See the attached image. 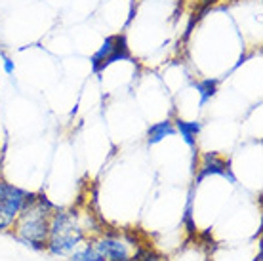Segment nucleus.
<instances>
[{"instance_id":"0eeeda50","label":"nucleus","mask_w":263,"mask_h":261,"mask_svg":"<svg viewBox=\"0 0 263 261\" xmlns=\"http://www.w3.org/2000/svg\"><path fill=\"white\" fill-rule=\"evenodd\" d=\"M176 134V128H174V122L172 120H160L157 124L149 126L147 130V145H158L160 141H164L168 136H174Z\"/></svg>"},{"instance_id":"f8f14e48","label":"nucleus","mask_w":263,"mask_h":261,"mask_svg":"<svg viewBox=\"0 0 263 261\" xmlns=\"http://www.w3.org/2000/svg\"><path fill=\"white\" fill-rule=\"evenodd\" d=\"M257 261H261V257H257Z\"/></svg>"},{"instance_id":"39448f33","label":"nucleus","mask_w":263,"mask_h":261,"mask_svg":"<svg viewBox=\"0 0 263 261\" xmlns=\"http://www.w3.org/2000/svg\"><path fill=\"white\" fill-rule=\"evenodd\" d=\"M210 176H221L225 179H229L231 183H237V177L231 170V162L217 153H206L202 157V162L198 166V174L195 176L193 187H198L206 177Z\"/></svg>"},{"instance_id":"f03ea898","label":"nucleus","mask_w":263,"mask_h":261,"mask_svg":"<svg viewBox=\"0 0 263 261\" xmlns=\"http://www.w3.org/2000/svg\"><path fill=\"white\" fill-rule=\"evenodd\" d=\"M88 238L86 225L80 219L77 210H58L50 219V233H48L46 252L55 257H67L79 248Z\"/></svg>"},{"instance_id":"20e7f679","label":"nucleus","mask_w":263,"mask_h":261,"mask_svg":"<svg viewBox=\"0 0 263 261\" xmlns=\"http://www.w3.org/2000/svg\"><path fill=\"white\" fill-rule=\"evenodd\" d=\"M33 193L15 187L13 183L0 181V233H8L13 227L21 210L25 208Z\"/></svg>"},{"instance_id":"423d86ee","label":"nucleus","mask_w":263,"mask_h":261,"mask_svg":"<svg viewBox=\"0 0 263 261\" xmlns=\"http://www.w3.org/2000/svg\"><path fill=\"white\" fill-rule=\"evenodd\" d=\"M174 128H176V132L181 134V139L185 141L187 147H191L193 151L197 149V137L200 134V130H202V122H198V120L189 122V120H183V118H176Z\"/></svg>"},{"instance_id":"ddd939ff","label":"nucleus","mask_w":263,"mask_h":261,"mask_svg":"<svg viewBox=\"0 0 263 261\" xmlns=\"http://www.w3.org/2000/svg\"><path fill=\"white\" fill-rule=\"evenodd\" d=\"M128 261H132V259H128Z\"/></svg>"},{"instance_id":"f257e3e1","label":"nucleus","mask_w":263,"mask_h":261,"mask_svg":"<svg viewBox=\"0 0 263 261\" xmlns=\"http://www.w3.org/2000/svg\"><path fill=\"white\" fill-rule=\"evenodd\" d=\"M53 212H55V206L46 196L33 193L29 202L25 204V208L21 210L17 219L13 221L10 233L29 248L36 250V252H46L50 219H52Z\"/></svg>"},{"instance_id":"9b49d317","label":"nucleus","mask_w":263,"mask_h":261,"mask_svg":"<svg viewBox=\"0 0 263 261\" xmlns=\"http://www.w3.org/2000/svg\"><path fill=\"white\" fill-rule=\"evenodd\" d=\"M2 65H4V72H6V74H13L15 65H13V61L8 58V55H2Z\"/></svg>"},{"instance_id":"6e6552de","label":"nucleus","mask_w":263,"mask_h":261,"mask_svg":"<svg viewBox=\"0 0 263 261\" xmlns=\"http://www.w3.org/2000/svg\"><path fill=\"white\" fill-rule=\"evenodd\" d=\"M67 261H105L101 255H99V252L96 250V246H93L92 238H86L82 244H80L79 248L74 250L72 254H69L65 257Z\"/></svg>"},{"instance_id":"1a4fd4ad","label":"nucleus","mask_w":263,"mask_h":261,"mask_svg":"<svg viewBox=\"0 0 263 261\" xmlns=\"http://www.w3.org/2000/svg\"><path fill=\"white\" fill-rule=\"evenodd\" d=\"M197 91L200 96V101H198V107H204V105L212 101V98L217 94V88H219V80L217 79H202L198 80L197 84Z\"/></svg>"},{"instance_id":"9d476101","label":"nucleus","mask_w":263,"mask_h":261,"mask_svg":"<svg viewBox=\"0 0 263 261\" xmlns=\"http://www.w3.org/2000/svg\"><path fill=\"white\" fill-rule=\"evenodd\" d=\"M132 261H168L162 254H158L157 250L153 248H145L139 244L138 250L132 255Z\"/></svg>"},{"instance_id":"7ed1b4c3","label":"nucleus","mask_w":263,"mask_h":261,"mask_svg":"<svg viewBox=\"0 0 263 261\" xmlns=\"http://www.w3.org/2000/svg\"><path fill=\"white\" fill-rule=\"evenodd\" d=\"M93 246L99 252V255L105 261H128L132 259L134 252L138 250V242L132 236L117 233V231H103L98 236L92 238Z\"/></svg>"}]
</instances>
